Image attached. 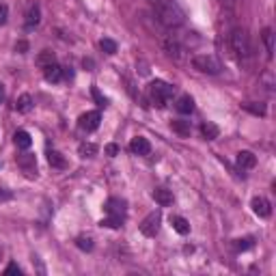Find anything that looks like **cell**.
Masks as SVG:
<instances>
[{
	"label": "cell",
	"mask_w": 276,
	"mask_h": 276,
	"mask_svg": "<svg viewBox=\"0 0 276 276\" xmlns=\"http://www.w3.org/2000/svg\"><path fill=\"white\" fill-rule=\"evenodd\" d=\"M171 225H173V229H175L179 235H188V233H190V223H188L186 218H181V216H171Z\"/></svg>",
	"instance_id": "9a60e30c"
},
{
	"label": "cell",
	"mask_w": 276,
	"mask_h": 276,
	"mask_svg": "<svg viewBox=\"0 0 276 276\" xmlns=\"http://www.w3.org/2000/svg\"><path fill=\"white\" fill-rule=\"evenodd\" d=\"M4 274H22V270H20L18 263H9V268L4 270Z\"/></svg>",
	"instance_id": "d6a6232c"
},
{
	"label": "cell",
	"mask_w": 276,
	"mask_h": 276,
	"mask_svg": "<svg viewBox=\"0 0 276 276\" xmlns=\"http://www.w3.org/2000/svg\"><path fill=\"white\" fill-rule=\"evenodd\" d=\"M11 199H13V194H11L9 190H2V188H0V203H2V201H11Z\"/></svg>",
	"instance_id": "836d02e7"
},
{
	"label": "cell",
	"mask_w": 276,
	"mask_h": 276,
	"mask_svg": "<svg viewBox=\"0 0 276 276\" xmlns=\"http://www.w3.org/2000/svg\"><path fill=\"white\" fill-rule=\"evenodd\" d=\"M106 155H110V158H115V155H119V147L117 145H106Z\"/></svg>",
	"instance_id": "1f68e13d"
},
{
	"label": "cell",
	"mask_w": 276,
	"mask_h": 276,
	"mask_svg": "<svg viewBox=\"0 0 276 276\" xmlns=\"http://www.w3.org/2000/svg\"><path fill=\"white\" fill-rule=\"evenodd\" d=\"M160 225H162V214L160 212H151L147 218L140 223V233L145 237H155L160 231Z\"/></svg>",
	"instance_id": "5b68a950"
},
{
	"label": "cell",
	"mask_w": 276,
	"mask_h": 276,
	"mask_svg": "<svg viewBox=\"0 0 276 276\" xmlns=\"http://www.w3.org/2000/svg\"><path fill=\"white\" fill-rule=\"evenodd\" d=\"M43 75H46L48 82H61L63 67L61 65H56V63H52V65H48V67H43Z\"/></svg>",
	"instance_id": "4fadbf2b"
},
{
	"label": "cell",
	"mask_w": 276,
	"mask_h": 276,
	"mask_svg": "<svg viewBox=\"0 0 276 276\" xmlns=\"http://www.w3.org/2000/svg\"><path fill=\"white\" fill-rule=\"evenodd\" d=\"M242 106H244V110L252 112V115H257V117H266V104H257V101H246V104H242Z\"/></svg>",
	"instance_id": "603a6c76"
},
{
	"label": "cell",
	"mask_w": 276,
	"mask_h": 276,
	"mask_svg": "<svg viewBox=\"0 0 276 276\" xmlns=\"http://www.w3.org/2000/svg\"><path fill=\"white\" fill-rule=\"evenodd\" d=\"M2 100H4V89H2V84H0V104H2Z\"/></svg>",
	"instance_id": "8d00e7d4"
},
{
	"label": "cell",
	"mask_w": 276,
	"mask_h": 276,
	"mask_svg": "<svg viewBox=\"0 0 276 276\" xmlns=\"http://www.w3.org/2000/svg\"><path fill=\"white\" fill-rule=\"evenodd\" d=\"M100 48L104 50L106 54H117V43L112 39H101L100 41Z\"/></svg>",
	"instance_id": "83f0119b"
},
{
	"label": "cell",
	"mask_w": 276,
	"mask_h": 276,
	"mask_svg": "<svg viewBox=\"0 0 276 276\" xmlns=\"http://www.w3.org/2000/svg\"><path fill=\"white\" fill-rule=\"evenodd\" d=\"M15 50H18V52H26V50H28V43H26V41H18V43H15Z\"/></svg>",
	"instance_id": "d590c367"
},
{
	"label": "cell",
	"mask_w": 276,
	"mask_h": 276,
	"mask_svg": "<svg viewBox=\"0 0 276 276\" xmlns=\"http://www.w3.org/2000/svg\"><path fill=\"white\" fill-rule=\"evenodd\" d=\"M173 91H175V86L162 82V80H155V82L149 84V95H151V101H153L155 106L164 108L169 104V100L173 97Z\"/></svg>",
	"instance_id": "3957f363"
},
{
	"label": "cell",
	"mask_w": 276,
	"mask_h": 276,
	"mask_svg": "<svg viewBox=\"0 0 276 276\" xmlns=\"http://www.w3.org/2000/svg\"><path fill=\"white\" fill-rule=\"evenodd\" d=\"M48 162H50L52 169H65V166H67L63 153H58V151H48Z\"/></svg>",
	"instance_id": "ffe728a7"
},
{
	"label": "cell",
	"mask_w": 276,
	"mask_h": 276,
	"mask_svg": "<svg viewBox=\"0 0 276 276\" xmlns=\"http://www.w3.org/2000/svg\"><path fill=\"white\" fill-rule=\"evenodd\" d=\"M252 212H255L259 218H270V216H272V205H270L268 199L255 197L252 199Z\"/></svg>",
	"instance_id": "9c48e42d"
},
{
	"label": "cell",
	"mask_w": 276,
	"mask_h": 276,
	"mask_svg": "<svg viewBox=\"0 0 276 276\" xmlns=\"http://www.w3.org/2000/svg\"><path fill=\"white\" fill-rule=\"evenodd\" d=\"M151 4H153V11L158 13V20L169 28H177L186 22V13L177 4V0H155Z\"/></svg>",
	"instance_id": "6da1fadb"
},
{
	"label": "cell",
	"mask_w": 276,
	"mask_h": 276,
	"mask_svg": "<svg viewBox=\"0 0 276 276\" xmlns=\"http://www.w3.org/2000/svg\"><path fill=\"white\" fill-rule=\"evenodd\" d=\"M255 164H257V158L252 151H240V153H237V166H240L242 171L255 169Z\"/></svg>",
	"instance_id": "7c38bea8"
},
{
	"label": "cell",
	"mask_w": 276,
	"mask_h": 276,
	"mask_svg": "<svg viewBox=\"0 0 276 276\" xmlns=\"http://www.w3.org/2000/svg\"><path fill=\"white\" fill-rule=\"evenodd\" d=\"M41 20V9L37 2H30L28 9H26V28H35Z\"/></svg>",
	"instance_id": "30bf717a"
},
{
	"label": "cell",
	"mask_w": 276,
	"mask_h": 276,
	"mask_svg": "<svg viewBox=\"0 0 276 276\" xmlns=\"http://www.w3.org/2000/svg\"><path fill=\"white\" fill-rule=\"evenodd\" d=\"M101 226H108V229H119V226L123 225V218H117V216H108L100 223Z\"/></svg>",
	"instance_id": "484cf974"
},
{
	"label": "cell",
	"mask_w": 276,
	"mask_h": 276,
	"mask_svg": "<svg viewBox=\"0 0 276 276\" xmlns=\"http://www.w3.org/2000/svg\"><path fill=\"white\" fill-rule=\"evenodd\" d=\"M153 199L155 203L162 205V207H169V205H173V192L166 190V188H155L153 190Z\"/></svg>",
	"instance_id": "5bb4252c"
},
{
	"label": "cell",
	"mask_w": 276,
	"mask_h": 276,
	"mask_svg": "<svg viewBox=\"0 0 276 276\" xmlns=\"http://www.w3.org/2000/svg\"><path fill=\"white\" fill-rule=\"evenodd\" d=\"M175 108H177V112H181V115H190V112L194 110V100L190 95H181L179 100H177Z\"/></svg>",
	"instance_id": "2e32d148"
},
{
	"label": "cell",
	"mask_w": 276,
	"mask_h": 276,
	"mask_svg": "<svg viewBox=\"0 0 276 276\" xmlns=\"http://www.w3.org/2000/svg\"><path fill=\"white\" fill-rule=\"evenodd\" d=\"M192 65L201 74H209V75L220 74V69H223L220 61L216 56H212V54H197V56H192Z\"/></svg>",
	"instance_id": "277c9868"
},
{
	"label": "cell",
	"mask_w": 276,
	"mask_h": 276,
	"mask_svg": "<svg viewBox=\"0 0 276 276\" xmlns=\"http://www.w3.org/2000/svg\"><path fill=\"white\" fill-rule=\"evenodd\" d=\"M78 153L82 155V158H95V155H97V145H93V143H82L78 147Z\"/></svg>",
	"instance_id": "cb8c5ba5"
},
{
	"label": "cell",
	"mask_w": 276,
	"mask_h": 276,
	"mask_svg": "<svg viewBox=\"0 0 276 276\" xmlns=\"http://www.w3.org/2000/svg\"><path fill=\"white\" fill-rule=\"evenodd\" d=\"M201 134H203V138L205 140H216V138H218L220 136V127L218 125H216V123H203V125H201Z\"/></svg>",
	"instance_id": "ac0fdd59"
},
{
	"label": "cell",
	"mask_w": 276,
	"mask_h": 276,
	"mask_svg": "<svg viewBox=\"0 0 276 276\" xmlns=\"http://www.w3.org/2000/svg\"><path fill=\"white\" fill-rule=\"evenodd\" d=\"M18 166L22 169V173L28 177V179H35V177H37V158L32 153L18 155Z\"/></svg>",
	"instance_id": "8992f818"
},
{
	"label": "cell",
	"mask_w": 276,
	"mask_h": 276,
	"mask_svg": "<svg viewBox=\"0 0 276 276\" xmlns=\"http://www.w3.org/2000/svg\"><path fill=\"white\" fill-rule=\"evenodd\" d=\"M13 140H15V145H18L20 149H28L30 145H32L30 134H28V132H24V129H18V132L13 134Z\"/></svg>",
	"instance_id": "d6986e66"
},
{
	"label": "cell",
	"mask_w": 276,
	"mask_h": 276,
	"mask_svg": "<svg viewBox=\"0 0 276 276\" xmlns=\"http://www.w3.org/2000/svg\"><path fill=\"white\" fill-rule=\"evenodd\" d=\"M251 246H252V240H251V237H246V240H237V244H235L237 251H248Z\"/></svg>",
	"instance_id": "f546056e"
},
{
	"label": "cell",
	"mask_w": 276,
	"mask_h": 276,
	"mask_svg": "<svg viewBox=\"0 0 276 276\" xmlns=\"http://www.w3.org/2000/svg\"><path fill=\"white\" fill-rule=\"evenodd\" d=\"M129 149H132V153H136V155H149V153H151V145H149V140H147V138H143V136L134 138L132 143H129Z\"/></svg>",
	"instance_id": "8fae6325"
},
{
	"label": "cell",
	"mask_w": 276,
	"mask_h": 276,
	"mask_svg": "<svg viewBox=\"0 0 276 276\" xmlns=\"http://www.w3.org/2000/svg\"><path fill=\"white\" fill-rule=\"evenodd\" d=\"M75 246L80 248V251H93V240H91V237H78V240H75Z\"/></svg>",
	"instance_id": "4316f807"
},
{
	"label": "cell",
	"mask_w": 276,
	"mask_h": 276,
	"mask_svg": "<svg viewBox=\"0 0 276 276\" xmlns=\"http://www.w3.org/2000/svg\"><path fill=\"white\" fill-rule=\"evenodd\" d=\"M7 18H9V9H7V4L0 2V26L7 24Z\"/></svg>",
	"instance_id": "4dcf8cb0"
},
{
	"label": "cell",
	"mask_w": 276,
	"mask_h": 276,
	"mask_svg": "<svg viewBox=\"0 0 276 276\" xmlns=\"http://www.w3.org/2000/svg\"><path fill=\"white\" fill-rule=\"evenodd\" d=\"M261 39H263V43H266L268 58H272V54H274V35H272V30H270V28H263Z\"/></svg>",
	"instance_id": "7402d4cb"
},
{
	"label": "cell",
	"mask_w": 276,
	"mask_h": 276,
	"mask_svg": "<svg viewBox=\"0 0 276 276\" xmlns=\"http://www.w3.org/2000/svg\"><path fill=\"white\" fill-rule=\"evenodd\" d=\"M231 50L237 56V61L242 65H251L252 61V46H251V39H248L246 30L244 28H233L231 30Z\"/></svg>",
	"instance_id": "7a4b0ae2"
},
{
	"label": "cell",
	"mask_w": 276,
	"mask_h": 276,
	"mask_svg": "<svg viewBox=\"0 0 276 276\" xmlns=\"http://www.w3.org/2000/svg\"><path fill=\"white\" fill-rule=\"evenodd\" d=\"M125 207L127 203L123 201V199H108L106 201V212L108 216H117V218H125Z\"/></svg>",
	"instance_id": "ba28073f"
},
{
	"label": "cell",
	"mask_w": 276,
	"mask_h": 276,
	"mask_svg": "<svg viewBox=\"0 0 276 276\" xmlns=\"http://www.w3.org/2000/svg\"><path fill=\"white\" fill-rule=\"evenodd\" d=\"M52 63H56L54 52H50V50L39 52V56H37V65H39V67H48V65H52Z\"/></svg>",
	"instance_id": "d4e9b609"
},
{
	"label": "cell",
	"mask_w": 276,
	"mask_h": 276,
	"mask_svg": "<svg viewBox=\"0 0 276 276\" xmlns=\"http://www.w3.org/2000/svg\"><path fill=\"white\" fill-rule=\"evenodd\" d=\"M15 108H18V112H24V115H26V112H30L32 110V97L30 95H20L18 97V101H15Z\"/></svg>",
	"instance_id": "44dd1931"
},
{
	"label": "cell",
	"mask_w": 276,
	"mask_h": 276,
	"mask_svg": "<svg viewBox=\"0 0 276 276\" xmlns=\"http://www.w3.org/2000/svg\"><path fill=\"white\" fill-rule=\"evenodd\" d=\"M100 121H101L100 112L91 110V112H84V115L78 119V125H80V129H84V132H95V129L100 127Z\"/></svg>",
	"instance_id": "52a82bcc"
},
{
	"label": "cell",
	"mask_w": 276,
	"mask_h": 276,
	"mask_svg": "<svg viewBox=\"0 0 276 276\" xmlns=\"http://www.w3.org/2000/svg\"><path fill=\"white\" fill-rule=\"evenodd\" d=\"M171 127H173V132H177L179 136H190V121H183V119H175V121H171Z\"/></svg>",
	"instance_id": "e0dca14e"
},
{
	"label": "cell",
	"mask_w": 276,
	"mask_h": 276,
	"mask_svg": "<svg viewBox=\"0 0 276 276\" xmlns=\"http://www.w3.org/2000/svg\"><path fill=\"white\" fill-rule=\"evenodd\" d=\"M91 93H93L95 101H97V104H100V106H106V104H108V100H106V97L100 93V89H97V86H93V89H91Z\"/></svg>",
	"instance_id": "f1b7e54d"
},
{
	"label": "cell",
	"mask_w": 276,
	"mask_h": 276,
	"mask_svg": "<svg viewBox=\"0 0 276 276\" xmlns=\"http://www.w3.org/2000/svg\"><path fill=\"white\" fill-rule=\"evenodd\" d=\"M220 4H223L225 9H229V11H233L235 9V0H218Z\"/></svg>",
	"instance_id": "e575fe53"
}]
</instances>
